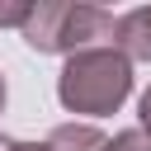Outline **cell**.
I'll list each match as a JSON object with an SVG mask.
<instances>
[{
    "instance_id": "cell-9",
    "label": "cell",
    "mask_w": 151,
    "mask_h": 151,
    "mask_svg": "<svg viewBox=\"0 0 151 151\" xmlns=\"http://www.w3.org/2000/svg\"><path fill=\"white\" fill-rule=\"evenodd\" d=\"M5 94H9V90H5V76H0V113H5Z\"/></svg>"
},
{
    "instance_id": "cell-2",
    "label": "cell",
    "mask_w": 151,
    "mask_h": 151,
    "mask_svg": "<svg viewBox=\"0 0 151 151\" xmlns=\"http://www.w3.org/2000/svg\"><path fill=\"white\" fill-rule=\"evenodd\" d=\"M113 24L118 14L99 5H76V0H38L28 9V24L19 28L33 52H90V47H113Z\"/></svg>"
},
{
    "instance_id": "cell-8",
    "label": "cell",
    "mask_w": 151,
    "mask_h": 151,
    "mask_svg": "<svg viewBox=\"0 0 151 151\" xmlns=\"http://www.w3.org/2000/svg\"><path fill=\"white\" fill-rule=\"evenodd\" d=\"M14 151H47V142H14Z\"/></svg>"
},
{
    "instance_id": "cell-5",
    "label": "cell",
    "mask_w": 151,
    "mask_h": 151,
    "mask_svg": "<svg viewBox=\"0 0 151 151\" xmlns=\"http://www.w3.org/2000/svg\"><path fill=\"white\" fill-rule=\"evenodd\" d=\"M104 151H151V132H142V127H127V132H113Z\"/></svg>"
},
{
    "instance_id": "cell-1",
    "label": "cell",
    "mask_w": 151,
    "mask_h": 151,
    "mask_svg": "<svg viewBox=\"0 0 151 151\" xmlns=\"http://www.w3.org/2000/svg\"><path fill=\"white\" fill-rule=\"evenodd\" d=\"M127 94H132V61L118 47L76 52V57H66V66L57 76V99L71 113L104 118V113H118Z\"/></svg>"
},
{
    "instance_id": "cell-6",
    "label": "cell",
    "mask_w": 151,
    "mask_h": 151,
    "mask_svg": "<svg viewBox=\"0 0 151 151\" xmlns=\"http://www.w3.org/2000/svg\"><path fill=\"white\" fill-rule=\"evenodd\" d=\"M28 9H33L28 0H5L0 5V28H24L28 24Z\"/></svg>"
},
{
    "instance_id": "cell-3",
    "label": "cell",
    "mask_w": 151,
    "mask_h": 151,
    "mask_svg": "<svg viewBox=\"0 0 151 151\" xmlns=\"http://www.w3.org/2000/svg\"><path fill=\"white\" fill-rule=\"evenodd\" d=\"M113 47L127 61H151V5H137L127 14H118L113 24Z\"/></svg>"
},
{
    "instance_id": "cell-7",
    "label": "cell",
    "mask_w": 151,
    "mask_h": 151,
    "mask_svg": "<svg viewBox=\"0 0 151 151\" xmlns=\"http://www.w3.org/2000/svg\"><path fill=\"white\" fill-rule=\"evenodd\" d=\"M137 118H142V132H151V85H146L142 99H137Z\"/></svg>"
},
{
    "instance_id": "cell-10",
    "label": "cell",
    "mask_w": 151,
    "mask_h": 151,
    "mask_svg": "<svg viewBox=\"0 0 151 151\" xmlns=\"http://www.w3.org/2000/svg\"><path fill=\"white\" fill-rule=\"evenodd\" d=\"M0 151H14V142H9V137H0Z\"/></svg>"
},
{
    "instance_id": "cell-4",
    "label": "cell",
    "mask_w": 151,
    "mask_h": 151,
    "mask_svg": "<svg viewBox=\"0 0 151 151\" xmlns=\"http://www.w3.org/2000/svg\"><path fill=\"white\" fill-rule=\"evenodd\" d=\"M104 146H109V137L94 123H61L47 137V151H104Z\"/></svg>"
}]
</instances>
